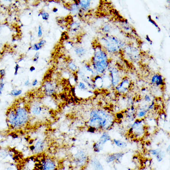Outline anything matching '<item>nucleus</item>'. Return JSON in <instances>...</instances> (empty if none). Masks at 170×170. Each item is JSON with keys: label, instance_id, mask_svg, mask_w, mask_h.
Returning a JSON list of instances; mask_svg holds the SVG:
<instances>
[{"label": "nucleus", "instance_id": "f8f14e48", "mask_svg": "<svg viewBox=\"0 0 170 170\" xmlns=\"http://www.w3.org/2000/svg\"><path fill=\"white\" fill-rule=\"evenodd\" d=\"M131 82L130 78L127 77H123L121 82L115 88L118 93L120 95H125L130 89Z\"/></svg>", "mask_w": 170, "mask_h": 170}, {"label": "nucleus", "instance_id": "473e14b6", "mask_svg": "<svg viewBox=\"0 0 170 170\" xmlns=\"http://www.w3.org/2000/svg\"><path fill=\"white\" fill-rule=\"evenodd\" d=\"M6 74V70L4 69L0 70V79L4 78Z\"/></svg>", "mask_w": 170, "mask_h": 170}, {"label": "nucleus", "instance_id": "c756f323", "mask_svg": "<svg viewBox=\"0 0 170 170\" xmlns=\"http://www.w3.org/2000/svg\"><path fill=\"white\" fill-rule=\"evenodd\" d=\"M76 53L78 55L82 56L84 54L85 52V50L84 48L82 47L77 48L75 50Z\"/></svg>", "mask_w": 170, "mask_h": 170}, {"label": "nucleus", "instance_id": "5701e85b", "mask_svg": "<svg viewBox=\"0 0 170 170\" xmlns=\"http://www.w3.org/2000/svg\"><path fill=\"white\" fill-rule=\"evenodd\" d=\"M111 141L118 147L120 148H124L127 147V143L124 141L116 139H112Z\"/></svg>", "mask_w": 170, "mask_h": 170}, {"label": "nucleus", "instance_id": "a878e982", "mask_svg": "<svg viewBox=\"0 0 170 170\" xmlns=\"http://www.w3.org/2000/svg\"><path fill=\"white\" fill-rule=\"evenodd\" d=\"M22 90H21L13 89L10 92V95L13 96H17L22 94Z\"/></svg>", "mask_w": 170, "mask_h": 170}, {"label": "nucleus", "instance_id": "412c9836", "mask_svg": "<svg viewBox=\"0 0 170 170\" xmlns=\"http://www.w3.org/2000/svg\"><path fill=\"white\" fill-rule=\"evenodd\" d=\"M112 140V138L108 133L104 132L101 136L98 142L104 146L108 141Z\"/></svg>", "mask_w": 170, "mask_h": 170}, {"label": "nucleus", "instance_id": "ea45409f", "mask_svg": "<svg viewBox=\"0 0 170 170\" xmlns=\"http://www.w3.org/2000/svg\"><path fill=\"white\" fill-rule=\"evenodd\" d=\"M38 81L37 79H35L34 80L32 83H31V85L33 86V87H35V86L38 84Z\"/></svg>", "mask_w": 170, "mask_h": 170}, {"label": "nucleus", "instance_id": "c9c22d12", "mask_svg": "<svg viewBox=\"0 0 170 170\" xmlns=\"http://www.w3.org/2000/svg\"><path fill=\"white\" fill-rule=\"evenodd\" d=\"M145 101L148 103H150L151 101V98L150 95H146L144 97Z\"/></svg>", "mask_w": 170, "mask_h": 170}, {"label": "nucleus", "instance_id": "39448f33", "mask_svg": "<svg viewBox=\"0 0 170 170\" xmlns=\"http://www.w3.org/2000/svg\"><path fill=\"white\" fill-rule=\"evenodd\" d=\"M144 119H137L131 126L129 134L133 138L136 139H140L146 134V126Z\"/></svg>", "mask_w": 170, "mask_h": 170}, {"label": "nucleus", "instance_id": "c03bdc74", "mask_svg": "<svg viewBox=\"0 0 170 170\" xmlns=\"http://www.w3.org/2000/svg\"><path fill=\"white\" fill-rule=\"evenodd\" d=\"M53 11L54 13H56L58 11V9L56 7H54L53 9Z\"/></svg>", "mask_w": 170, "mask_h": 170}, {"label": "nucleus", "instance_id": "49530a36", "mask_svg": "<svg viewBox=\"0 0 170 170\" xmlns=\"http://www.w3.org/2000/svg\"><path fill=\"white\" fill-rule=\"evenodd\" d=\"M115 170H117V169L116 168H115Z\"/></svg>", "mask_w": 170, "mask_h": 170}, {"label": "nucleus", "instance_id": "c85d7f7f", "mask_svg": "<svg viewBox=\"0 0 170 170\" xmlns=\"http://www.w3.org/2000/svg\"><path fill=\"white\" fill-rule=\"evenodd\" d=\"M165 152L162 151L158 155L156 156L157 160L159 162H160L163 161L165 156Z\"/></svg>", "mask_w": 170, "mask_h": 170}, {"label": "nucleus", "instance_id": "2eb2a0df", "mask_svg": "<svg viewBox=\"0 0 170 170\" xmlns=\"http://www.w3.org/2000/svg\"><path fill=\"white\" fill-rule=\"evenodd\" d=\"M151 82L152 84L156 87L163 86L165 84L163 76L159 73H156L152 76L151 79Z\"/></svg>", "mask_w": 170, "mask_h": 170}, {"label": "nucleus", "instance_id": "f704fd0d", "mask_svg": "<svg viewBox=\"0 0 170 170\" xmlns=\"http://www.w3.org/2000/svg\"><path fill=\"white\" fill-rule=\"evenodd\" d=\"M148 17V21H149V22L154 24V25H155V27H157V28L158 29V28H159L158 26L157 25V24H156V23L155 22V21H154L152 19H151L150 16L149 15Z\"/></svg>", "mask_w": 170, "mask_h": 170}, {"label": "nucleus", "instance_id": "a19ab883", "mask_svg": "<svg viewBox=\"0 0 170 170\" xmlns=\"http://www.w3.org/2000/svg\"><path fill=\"white\" fill-rule=\"evenodd\" d=\"M31 85L30 83V82L29 80H26L24 82V85L27 87H28Z\"/></svg>", "mask_w": 170, "mask_h": 170}, {"label": "nucleus", "instance_id": "2f4dec72", "mask_svg": "<svg viewBox=\"0 0 170 170\" xmlns=\"http://www.w3.org/2000/svg\"><path fill=\"white\" fill-rule=\"evenodd\" d=\"M4 78L0 79V95H1L4 90L5 84L4 82Z\"/></svg>", "mask_w": 170, "mask_h": 170}, {"label": "nucleus", "instance_id": "58836bf2", "mask_svg": "<svg viewBox=\"0 0 170 170\" xmlns=\"http://www.w3.org/2000/svg\"><path fill=\"white\" fill-rule=\"evenodd\" d=\"M19 69V66L18 64L16 65L14 75H16L18 74V69Z\"/></svg>", "mask_w": 170, "mask_h": 170}, {"label": "nucleus", "instance_id": "f257e3e1", "mask_svg": "<svg viewBox=\"0 0 170 170\" xmlns=\"http://www.w3.org/2000/svg\"><path fill=\"white\" fill-rule=\"evenodd\" d=\"M88 121V126L94 131H106L111 129L114 123V118L108 112L101 109L92 110Z\"/></svg>", "mask_w": 170, "mask_h": 170}, {"label": "nucleus", "instance_id": "a18cd8bd", "mask_svg": "<svg viewBox=\"0 0 170 170\" xmlns=\"http://www.w3.org/2000/svg\"><path fill=\"white\" fill-rule=\"evenodd\" d=\"M170 146H169V147H168V148H167V152H170V151H170Z\"/></svg>", "mask_w": 170, "mask_h": 170}, {"label": "nucleus", "instance_id": "a211bd4d", "mask_svg": "<svg viewBox=\"0 0 170 170\" xmlns=\"http://www.w3.org/2000/svg\"><path fill=\"white\" fill-rule=\"evenodd\" d=\"M115 27L113 24L110 22L105 23L102 26L101 28V32L104 35L110 34V33L114 29Z\"/></svg>", "mask_w": 170, "mask_h": 170}, {"label": "nucleus", "instance_id": "6e6552de", "mask_svg": "<svg viewBox=\"0 0 170 170\" xmlns=\"http://www.w3.org/2000/svg\"><path fill=\"white\" fill-rule=\"evenodd\" d=\"M118 27L120 32L127 37L134 38L135 37H136L137 36L135 29L127 20H120L118 25Z\"/></svg>", "mask_w": 170, "mask_h": 170}, {"label": "nucleus", "instance_id": "72a5a7b5", "mask_svg": "<svg viewBox=\"0 0 170 170\" xmlns=\"http://www.w3.org/2000/svg\"><path fill=\"white\" fill-rule=\"evenodd\" d=\"M46 43V40H43V39H42V40L40 41V42L37 44L39 47L42 48L43 46Z\"/></svg>", "mask_w": 170, "mask_h": 170}, {"label": "nucleus", "instance_id": "f3484780", "mask_svg": "<svg viewBox=\"0 0 170 170\" xmlns=\"http://www.w3.org/2000/svg\"><path fill=\"white\" fill-rule=\"evenodd\" d=\"M43 108L38 103L34 104L30 109L31 113L33 116H39L43 113Z\"/></svg>", "mask_w": 170, "mask_h": 170}, {"label": "nucleus", "instance_id": "4be33fe9", "mask_svg": "<svg viewBox=\"0 0 170 170\" xmlns=\"http://www.w3.org/2000/svg\"><path fill=\"white\" fill-rule=\"evenodd\" d=\"M91 1L89 0H84V1H78L79 6L82 9L85 10H87L89 9Z\"/></svg>", "mask_w": 170, "mask_h": 170}, {"label": "nucleus", "instance_id": "0eeeda50", "mask_svg": "<svg viewBox=\"0 0 170 170\" xmlns=\"http://www.w3.org/2000/svg\"><path fill=\"white\" fill-rule=\"evenodd\" d=\"M72 160L76 166L83 168L87 165L90 160L87 152L83 149H78L72 155Z\"/></svg>", "mask_w": 170, "mask_h": 170}, {"label": "nucleus", "instance_id": "393cba45", "mask_svg": "<svg viewBox=\"0 0 170 170\" xmlns=\"http://www.w3.org/2000/svg\"><path fill=\"white\" fill-rule=\"evenodd\" d=\"M41 15L43 19L45 20H47L49 17V14L48 12L45 11H41L38 14V16Z\"/></svg>", "mask_w": 170, "mask_h": 170}, {"label": "nucleus", "instance_id": "aec40b11", "mask_svg": "<svg viewBox=\"0 0 170 170\" xmlns=\"http://www.w3.org/2000/svg\"><path fill=\"white\" fill-rule=\"evenodd\" d=\"M148 107V106H146L143 108H141L138 111H137L136 117L137 119H142L145 118L149 111L148 108H146Z\"/></svg>", "mask_w": 170, "mask_h": 170}, {"label": "nucleus", "instance_id": "6ab92c4d", "mask_svg": "<svg viewBox=\"0 0 170 170\" xmlns=\"http://www.w3.org/2000/svg\"><path fill=\"white\" fill-rule=\"evenodd\" d=\"M90 163L93 170H104L103 166L98 159L93 158Z\"/></svg>", "mask_w": 170, "mask_h": 170}, {"label": "nucleus", "instance_id": "4c0bfd02", "mask_svg": "<svg viewBox=\"0 0 170 170\" xmlns=\"http://www.w3.org/2000/svg\"><path fill=\"white\" fill-rule=\"evenodd\" d=\"M33 48L34 50L36 51H38L41 49V48L38 45L37 43L35 44L34 45Z\"/></svg>", "mask_w": 170, "mask_h": 170}, {"label": "nucleus", "instance_id": "bb28decb", "mask_svg": "<svg viewBox=\"0 0 170 170\" xmlns=\"http://www.w3.org/2000/svg\"><path fill=\"white\" fill-rule=\"evenodd\" d=\"M68 67L70 70L73 72H75L77 70V67L76 65L72 62H70L68 64Z\"/></svg>", "mask_w": 170, "mask_h": 170}, {"label": "nucleus", "instance_id": "e433bc0d", "mask_svg": "<svg viewBox=\"0 0 170 170\" xmlns=\"http://www.w3.org/2000/svg\"><path fill=\"white\" fill-rule=\"evenodd\" d=\"M42 30L41 27L40 25H39L38 27V36L39 37H41L42 35Z\"/></svg>", "mask_w": 170, "mask_h": 170}, {"label": "nucleus", "instance_id": "9d476101", "mask_svg": "<svg viewBox=\"0 0 170 170\" xmlns=\"http://www.w3.org/2000/svg\"><path fill=\"white\" fill-rule=\"evenodd\" d=\"M38 167L40 170H57L58 166L55 159L50 157H47L42 159Z\"/></svg>", "mask_w": 170, "mask_h": 170}, {"label": "nucleus", "instance_id": "b1692460", "mask_svg": "<svg viewBox=\"0 0 170 170\" xmlns=\"http://www.w3.org/2000/svg\"><path fill=\"white\" fill-rule=\"evenodd\" d=\"M103 148L104 146L101 144L98 141L94 143L93 145V150L95 153H100L103 150Z\"/></svg>", "mask_w": 170, "mask_h": 170}, {"label": "nucleus", "instance_id": "423d86ee", "mask_svg": "<svg viewBox=\"0 0 170 170\" xmlns=\"http://www.w3.org/2000/svg\"><path fill=\"white\" fill-rule=\"evenodd\" d=\"M14 108L16 115L15 129H19L27 124L29 121V111L27 108L22 106H17Z\"/></svg>", "mask_w": 170, "mask_h": 170}, {"label": "nucleus", "instance_id": "9b49d317", "mask_svg": "<svg viewBox=\"0 0 170 170\" xmlns=\"http://www.w3.org/2000/svg\"><path fill=\"white\" fill-rule=\"evenodd\" d=\"M18 153L14 148L0 146V160H4L9 157H11L15 161L20 156L18 155Z\"/></svg>", "mask_w": 170, "mask_h": 170}, {"label": "nucleus", "instance_id": "ddd939ff", "mask_svg": "<svg viewBox=\"0 0 170 170\" xmlns=\"http://www.w3.org/2000/svg\"><path fill=\"white\" fill-rule=\"evenodd\" d=\"M109 75L110 77L112 85L115 88L123 79L121 72L118 68L112 67L109 70Z\"/></svg>", "mask_w": 170, "mask_h": 170}, {"label": "nucleus", "instance_id": "f03ea898", "mask_svg": "<svg viewBox=\"0 0 170 170\" xmlns=\"http://www.w3.org/2000/svg\"><path fill=\"white\" fill-rule=\"evenodd\" d=\"M111 62L108 54L99 43L95 48L93 56L91 59L93 69L98 75H103L108 69Z\"/></svg>", "mask_w": 170, "mask_h": 170}, {"label": "nucleus", "instance_id": "1a4fd4ad", "mask_svg": "<svg viewBox=\"0 0 170 170\" xmlns=\"http://www.w3.org/2000/svg\"><path fill=\"white\" fill-rule=\"evenodd\" d=\"M47 148V143L45 140L39 139L36 140L29 146L30 152L34 156L43 153Z\"/></svg>", "mask_w": 170, "mask_h": 170}, {"label": "nucleus", "instance_id": "4468645a", "mask_svg": "<svg viewBox=\"0 0 170 170\" xmlns=\"http://www.w3.org/2000/svg\"><path fill=\"white\" fill-rule=\"evenodd\" d=\"M124 154V153L122 152L109 154L106 159V163H110L114 161L119 162L121 160Z\"/></svg>", "mask_w": 170, "mask_h": 170}, {"label": "nucleus", "instance_id": "37998d69", "mask_svg": "<svg viewBox=\"0 0 170 170\" xmlns=\"http://www.w3.org/2000/svg\"><path fill=\"white\" fill-rule=\"evenodd\" d=\"M35 70V68L34 66L31 67L30 69V71L31 72H32L34 71Z\"/></svg>", "mask_w": 170, "mask_h": 170}, {"label": "nucleus", "instance_id": "20e7f679", "mask_svg": "<svg viewBox=\"0 0 170 170\" xmlns=\"http://www.w3.org/2000/svg\"><path fill=\"white\" fill-rule=\"evenodd\" d=\"M141 53L139 49L130 42L126 44L121 56L128 61L136 62L139 61L141 59Z\"/></svg>", "mask_w": 170, "mask_h": 170}, {"label": "nucleus", "instance_id": "79ce46f5", "mask_svg": "<svg viewBox=\"0 0 170 170\" xmlns=\"http://www.w3.org/2000/svg\"><path fill=\"white\" fill-rule=\"evenodd\" d=\"M39 54H40V53H39V52H37V53H36L35 55L34 58L38 60L39 58Z\"/></svg>", "mask_w": 170, "mask_h": 170}, {"label": "nucleus", "instance_id": "7c9ffc66", "mask_svg": "<svg viewBox=\"0 0 170 170\" xmlns=\"http://www.w3.org/2000/svg\"><path fill=\"white\" fill-rule=\"evenodd\" d=\"M162 151L161 148H156L155 149H151L150 150L149 152L151 154V155L156 156L159 155V154L161 153Z\"/></svg>", "mask_w": 170, "mask_h": 170}, {"label": "nucleus", "instance_id": "7ed1b4c3", "mask_svg": "<svg viewBox=\"0 0 170 170\" xmlns=\"http://www.w3.org/2000/svg\"><path fill=\"white\" fill-rule=\"evenodd\" d=\"M99 43L108 54L120 55L127 44L122 39L111 34L104 35Z\"/></svg>", "mask_w": 170, "mask_h": 170}, {"label": "nucleus", "instance_id": "dca6fc26", "mask_svg": "<svg viewBox=\"0 0 170 170\" xmlns=\"http://www.w3.org/2000/svg\"><path fill=\"white\" fill-rule=\"evenodd\" d=\"M44 92L47 95H51L55 93L56 87L51 81H47L43 85Z\"/></svg>", "mask_w": 170, "mask_h": 170}, {"label": "nucleus", "instance_id": "cd10ccee", "mask_svg": "<svg viewBox=\"0 0 170 170\" xmlns=\"http://www.w3.org/2000/svg\"><path fill=\"white\" fill-rule=\"evenodd\" d=\"M77 87L78 89L80 91H87L88 90L87 86L84 83L82 82H80L78 83Z\"/></svg>", "mask_w": 170, "mask_h": 170}]
</instances>
